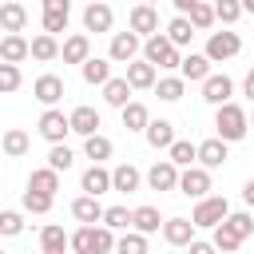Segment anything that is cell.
Segmentation results:
<instances>
[{"label":"cell","mask_w":254,"mask_h":254,"mask_svg":"<svg viewBox=\"0 0 254 254\" xmlns=\"http://www.w3.org/2000/svg\"><path fill=\"white\" fill-rule=\"evenodd\" d=\"M214 139H222V143H238V139H246V131H250V123H246V111L238 107V103H222L218 107V115H214Z\"/></svg>","instance_id":"obj_1"},{"label":"cell","mask_w":254,"mask_h":254,"mask_svg":"<svg viewBox=\"0 0 254 254\" xmlns=\"http://www.w3.org/2000/svg\"><path fill=\"white\" fill-rule=\"evenodd\" d=\"M143 60H147L151 67H179V60H183V56H179V48H175L167 36H159V32H155V36H147V40H143Z\"/></svg>","instance_id":"obj_2"},{"label":"cell","mask_w":254,"mask_h":254,"mask_svg":"<svg viewBox=\"0 0 254 254\" xmlns=\"http://www.w3.org/2000/svg\"><path fill=\"white\" fill-rule=\"evenodd\" d=\"M226 214H230V202H226L222 194H206V198H198V206H194L190 222H194V226H210V230H214Z\"/></svg>","instance_id":"obj_3"},{"label":"cell","mask_w":254,"mask_h":254,"mask_svg":"<svg viewBox=\"0 0 254 254\" xmlns=\"http://www.w3.org/2000/svg\"><path fill=\"white\" fill-rule=\"evenodd\" d=\"M242 52V40H238V32H210V40H206V60L210 64H218V60H230V56H238Z\"/></svg>","instance_id":"obj_4"},{"label":"cell","mask_w":254,"mask_h":254,"mask_svg":"<svg viewBox=\"0 0 254 254\" xmlns=\"http://www.w3.org/2000/svg\"><path fill=\"white\" fill-rule=\"evenodd\" d=\"M179 194H187V198H206V190H210V171L206 167H187V171H179V187H175Z\"/></svg>","instance_id":"obj_5"},{"label":"cell","mask_w":254,"mask_h":254,"mask_svg":"<svg viewBox=\"0 0 254 254\" xmlns=\"http://www.w3.org/2000/svg\"><path fill=\"white\" fill-rule=\"evenodd\" d=\"M139 52H143V40H139L135 32H115V36H111V48H107V56H111L115 64H131Z\"/></svg>","instance_id":"obj_6"},{"label":"cell","mask_w":254,"mask_h":254,"mask_svg":"<svg viewBox=\"0 0 254 254\" xmlns=\"http://www.w3.org/2000/svg\"><path fill=\"white\" fill-rule=\"evenodd\" d=\"M36 127H40V135H44L48 143H64V139H67V131H71L67 115H64V111H56V107H48V111L40 115V123H36Z\"/></svg>","instance_id":"obj_7"},{"label":"cell","mask_w":254,"mask_h":254,"mask_svg":"<svg viewBox=\"0 0 254 254\" xmlns=\"http://www.w3.org/2000/svg\"><path fill=\"white\" fill-rule=\"evenodd\" d=\"M127 24H131V32H135L139 40H147V36H155V32H159V12H155L151 4H135Z\"/></svg>","instance_id":"obj_8"},{"label":"cell","mask_w":254,"mask_h":254,"mask_svg":"<svg viewBox=\"0 0 254 254\" xmlns=\"http://www.w3.org/2000/svg\"><path fill=\"white\" fill-rule=\"evenodd\" d=\"M230 95H234V83H230V75H206L202 79V99L206 103H214V107H222V103H230Z\"/></svg>","instance_id":"obj_9"},{"label":"cell","mask_w":254,"mask_h":254,"mask_svg":"<svg viewBox=\"0 0 254 254\" xmlns=\"http://www.w3.org/2000/svg\"><path fill=\"white\" fill-rule=\"evenodd\" d=\"M79 190H83V194H91V198L107 194V190H111V171H107V167H99V163H91V167L83 171V179H79Z\"/></svg>","instance_id":"obj_10"},{"label":"cell","mask_w":254,"mask_h":254,"mask_svg":"<svg viewBox=\"0 0 254 254\" xmlns=\"http://www.w3.org/2000/svg\"><path fill=\"white\" fill-rule=\"evenodd\" d=\"M32 95H36V99H40L44 107H56V103L64 99V79L48 71V75H40V79L32 83Z\"/></svg>","instance_id":"obj_11"},{"label":"cell","mask_w":254,"mask_h":254,"mask_svg":"<svg viewBox=\"0 0 254 254\" xmlns=\"http://www.w3.org/2000/svg\"><path fill=\"white\" fill-rule=\"evenodd\" d=\"M147 187H151V190H175V187H179V167L167 163V159H159V163L147 171Z\"/></svg>","instance_id":"obj_12"},{"label":"cell","mask_w":254,"mask_h":254,"mask_svg":"<svg viewBox=\"0 0 254 254\" xmlns=\"http://www.w3.org/2000/svg\"><path fill=\"white\" fill-rule=\"evenodd\" d=\"M206 75H210V60H206V56H194V52H190V56L179 60V79H183V83H202Z\"/></svg>","instance_id":"obj_13"},{"label":"cell","mask_w":254,"mask_h":254,"mask_svg":"<svg viewBox=\"0 0 254 254\" xmlns=\"http://www.w3.org/2000/svg\"><path fill=\"white\" fill-rule=\"evenodd\" d=\"M111 24H115V16H111V8L103 0H95V4L83 8V28L87 32H111Z\"/></svg>","instance_id":"obj_14"},{"label":"cell","mask_w":254,"mask_h":254,"mask_svg":"<svg viewBox=\"0 0 254 254\" xmlns=\"http://www.w3.org/2000/svg\"><path fill=\"white\" fill-rule=\"evenodd\" d=\"M60 56H64V64H83V60H91V40H87V32L67 36L64 48H60Z\"/></svg>","instance_id":"obj_15"},{"label":"cell","mask_w":254,"mask_h":254,"mask_svg":"<svg viewBox=\"0 0 254 254\" xmlns=\"http://www.w3.org/2000/svg\"><path fill=\"white\" fill-rule=\"evenodd\" d=\"M67 123H71V131H75V135H83V139H87V135H99V111H95V107H87V103H83V107H75V111L67 115Z\"/></svg>","instance_id":"obj_16"},{"label":"cell","mask_w":254,"mask_h":254,"mask_svg":"<svg viewBox=\"0 0 254 254\" xmlns=\"http://www.w3.org/2000/svg\"><path fill=\"white\" fill-rule=\"evenodd\" d=\"M163 238L171 246H190L194 242V222L190 218H167L163 222Z\"/></svg>","instance_id":"obj_17"},{"label":"cell","mask_w":254,"mask_h":254,"mask_svg":"<svg viewBox=\"0 0 254 254\" xmlns=\"http://www.w3.org/2000/svg\"><path fill=\"white\" fill-rule=\"evenodd\" d=\"M123 79L131 83V91H143V87H155V79H159V75H155V67H151L147 60H131Z\"/></svg>","instance_id":"obj_18"},{"label":"cell","mask_w":254,"mask_h":254,"mask_svg":"<svg viewBox=\"0 0 254 254\" xmlns=\"http://www.w3.org/2000/svg\"><path fill=\"white\" fill-rule=\"evenodd\" d=\"M143 135H147V143H151L155 151H159V147L167 151V147L175 143V123H171V119H151V123L143 127Z\"/></svg>","instance_id":"obj_19"},{"label":"cell","mask_w":254,"mask_h":254,"mask_svg":"<svg viewBox=\"0 0 254 254\" xmlns=\"http://www.w3.org/2000/svg\"><path fill=\"white\" fill-rule=\"evenodd\" d=\"M226 159H230V151H226L222 139H206V143H198V167L214 171V167H222Z\"/></svg>","instance_id":"obj_20"},{"label":"cell","mask_w":254,"mask_h":254,"mask_svg":"<svg viewBox=\"0 0 254 254\" xmlns=\"http://www.w3.org/2000/svg\"><path fill=\"white\" fill-rule=\"evenodd\" d=\"M139 183H143V175H139V167H131V163H119V167L111 171V190H119V194L139 190Z\"/></svg>","instance_id":"obj_21"},{"label":"cell","mask_w":254,"mask_h":254,"mask_svg":"<svg viewBox=\"0 0 254 254\" xmlns=\"http://www.w3.org/2000/svg\"><path fill=\"white\" fill-rule=\"evenodd\" d=\"M71 214H75L83 226H95V222H103V202L91 198V194H79V198L71 202Z\"/></svg>","instance_id":"obj_22"},{"label":"cell","mask_w":254,"mask_h":254,"mask_svg":"<svg viewBox=\"0 0 254 254\" xmlns=\"http://www.w3.org/2000/svg\"><path fill=\"white\" fill-rule=\"evenodd\" d=\"M167 163H175V167H194L198 163V147L190 143V139H175L171 147H167Z\"/></svg>","instance_id":"obj_23"},{"label":"cell","mask_w":254,"mask_h":254,"mask_svg":"<svg viewBox=\"0 0 254 254\" xmlns=\"http://www.w3.org/2000/svg\"><path fill=\"white\" fill-rule=\"evenodd\" d=\"M79 71H83V79H87L91 87H103V83L111 79V60L91 56V60H83V64H79Z\"/></svg>","instance_id":"obj_24"},{"label":"cell","mask_w":254,"mask_h":254,"mask_svg":"<svg viewBox=\"0 0 254 254\" xmlns=\"http://www.w3.org/2000/svg\"><path fill=\"white\" fill-rule=\"evenodd\" d=\"M28 190H40V194H52V198H56V190H60V175H56L52 167H36V171L28 175Z\"/></svg>","instance_id":"obj_25"},{"label":"cell","mask_w":254,"mask_h":254,"mask_svg":"<svg viewBox=\"0 0 254 254\" xmlns=\"http://www.w3.org/2000/svg\"><path fill=\"white\" fill-rule=\"evenodd\" d=\"M64 250H67V234H64V226L48 222V226L40 230V254H64Z\"/></svg>","instance_id":"obj_26"},{"label":"cell","mask_w":254,"mask_h":254,"mask_svg":"<svg viewBox=\"0 0 254 254\" xmlns=\"http://www.w3.org/2000/svg\"><path fill=\"white\" fill-rule=\"evenodd\" d=\"M24 24H28L24 4H4V8H0V28H4L8 36H20V32H24Z\"/></svg>","instance_id":"obj_27"},{"label":"cell","mask_w":254,"mask_h":254,"mask_svg":"<svg viewBox=\"0 0 254 254\" xmlns=\"http://www.w3.org/2000/svg\"><path fill=\"white\" fill-rule=\"evenodd\" d=\"M20 60H28V40L24 36H4L0 40V64H16L20 67Z\"/></svg>","instance_id":"obj_28"},{"label":"cell","mask_w":254,"mask_h":254,"mask_svg":"<svg viewBox=\"0 0 254 254\" xmlns=\"http://www.w3.org/2000/svg\"><path fill=\"white\" fill-rule=\"evenodd\" d=\"M131 226H135L139 234H155V230H163V218H159L155 206H135V210H131Z\"/></svg>","instance_id":"obj_29"},{"label":"cell","mask_w":254,"mask_h":254,"mask_svg":"<svg viewBox=\"0 0 254 254\" xmlns=\"http://www.w3.org/2000/svg\"><path fill=\"white\" fill-rule=\"evenodd\" d=\"M28 56L32 60H40V64H48V60H56L60 56V44H56V36H48V32H40L32 44H28Z\"/></svg>","instance_id":"obj_30"},{"label":"cell","mask_w":254,"mask_h":254,"mask_svg":"<svg viewBox=\"0 0 254 254\" xmlns=\"http://www.w3.org/2000/svg\"><path fill=\"white\" fill-rule=\"evenodd\" d=\"M103 99L123 111V107L131 103V83H127V79H107V83H103Z\"/></svg>","instance_id":"obj_31"},{"label":"cell","mask_w":254,"mask_h":254,"mask_svg":"<svg viewBox=\"0 0 254 254\" xmlns=\"http://www.w3.org/2000/svg\"><path fill=\"white\" fill-rule=\"evenodd\" d=\"M183 91H187V83H183L179 75H163V79H155V95H159L163 103H175V99H183Z\"/></svg>","instance_id":"obj_32"},{"label":"cell","mask_w":254,"mask_h":254,"mask_svg":"<svg viewBox=\"0 0 254 254\" xmlns=\"http://www.w3.org/2000/svg\"><path fill=\"white\" fill-rule=\"evenodd\" d=\"M147 123H151V111H147L139 99H131V103L123 107V127H127V131H143Z\"/></svg>","instance_id":"obj_33"},{"label":"cell","mask_w":254,"mask_h":254,"mask_svg":"<svg viewBox=\"0 0 254 254\" xmlns=\"http://www.w3.org/2000/svg\"><path fill=\"white\" fill-rule=\"evenodd\" d=\"M111 151H115V147H111V139H107V135H87V139H83V155H87L91 163L111 159Z\"/></svg>","instance_id":"obj_34"},{"label":"cell","mask_w":254,"mask_h":254,"mask_svg":"<svg viewBox=\"0 0 254 254\" xmlns=\"http://www.w3.org/2000/svg\"><path fill=\"white\" fill-rule=\"evenodd\" d=\"M210 246H214V250H222V254H234V250L242 246V238H238V234H234L226 222H218V226H214V238H210Z\"/></svg>","instance_id":"obj_35"},{"label":"cell","mask_w":254,"mask_h":254,"mask_svg":"<svg viewBox=\"0 0 254 254\" xmlns=\"http://www.w3.org/2000/svg\"><path fill=\"white\" fill-rule=\"evenodd\" d=\"M190 36H194V28H190V20H187V16H175V20L167 24V40H171L175 48L190 44Z\"/></svg>","instance_id":"obj_36"},{"label":"cell","mask_w":254,"mask_h":254,"mask_svg":"<svg viewBox=\"0 0 254 254\" xmlns=\"http://www.w3.org/2000/svg\"><path fill=\"white\" fill-rule=\"evenodd\" d=\"M0 147H4V155H12V159H20V155H28V147H32V139H28L24 131H4V139H0Z\"/></svg>","instance_id":"obj_37"},{"label":"cell","mask_w":254,"mask_h":254,"mask_svg":"<svg viewBox=\"0 0 254 254\" xmlns=\"http://www.w3.org/2000/svg\"><path fill=\"white\" fill-rule=\"evenodd\" d=\"M67 246L75 254H95V226H79L75 234H67Z\"/></svg>","instance_id":"obj_38"},{"label":"cell","mask_w":254,"mask_h":254,"mask_svg":"<svg viewBox=\"0 0 254 254\" xmlns=\"http://www.w3.org/2000/svg\"><path fill=\"white\" fill-rule=\"evenodd\" d=\"M115 254H147V234L127 230L123 238H115Z\"/></svg>","instance_id":"obj_39"},{"label":"cell","mask_w":254,"mask_h":254,"mask_svg":"<svg viewBox=\"0 0 254 254\" xmlns=\"http://www.w3.org/2000/svg\"><path fill=\"white\" fill-rule=\"evenodd\" d=\"M187 20H190V28H194V32L214 28V4H202V0H198V4L190 8V16H187Z\"/></svg>","instance_id":"obj_40"},{"label":"cell","mask_w":254,"mask_h":254,"mask_svg":"<svg viewBox=\"0 0 254 254\" xmlns=\"http://www.w3.org/2000/svg\"><path fill=\"white\" fill-rule=\"evenodd\" d=\"M71 163H75L71 147H67V143H52V151H48V167H52V171L60 175V171H67Z\"/></svg>","instance_id":"obj_41"},{"label":"cell","mask_w":254,"mask_h":254,"mask_svg":"<svg viewBox=\"0 0 254 254\" xmlns=\"http://www.w3.org/2000/svg\"><path fill=\"white\" fill-rule=\"evenodd\" d=\"M103 226L107 230H127L131 226V210L127 206H103Z\"/></svg>","instance_id":"obj_42"},{"label":"cell","mask_w":254,"mask_h":254,"mask_svg":"<svg viewBox=\"0 0 254 254\" xmlns=\"http://www.w3.org/2000/svg\"><path fill=\"white\" fill-rule=\"evenodd\" d=\"M20 83H24L20 67H16V64H0V95H12V91H20Z\"/></svg>","instance_id":"obj_43"},{"label":"cell","mask_w":254,"mask_h":254,"mask_svg":"<svg viewBox=\"0 0 254 254\" xmlns=\"http://www.w3.org/2000/svg\"><path fill=\"white\" fill-rule=\"evenodd\" d=\"M20 202H24L28 214H48V210H52V194H40V190H24Z\"/></svg>","instance_id":"obj_44"},{"label":"cell","mask_w":254,"mask_h":254,"mask_svg":"<svg viewBox=\"0 0 254 254\" xmlns=\"http://www.w3.org/2000/svg\"><path fill=\"white\" fill-rule=\"evenodd\" d=\"M0 234H4V238L24 234V214H20V210H0Z\"/></svg>","instance_id":"obj_45"},{"label":"cell","mask_w":254,"mask_h":254,"mask_svg":"<svg viewBox=\"0 0 254 254\" xmlns=\"http://www.w3.org/2000/svg\"><path fill=\"white\" fill-rule=\"evenodd\" d=\"M222 222H226V226H230V230H234V234H238V238H246V234H250V230H254V218H250V214H246V210H238V214H226V218H222Z\"/></svg>","instance_id":"obj_46"},{"label":"cell","mask_w":254,"mask_h":254,"mask_svg":"<svg viewBox=\"0 0 254 254\" xmlns=\"http://www.w3.org/2000/svg\"><path fill=\"white\" fill-rule=\"evenodd\" d=\"M238 16H242V4H238V0H218V4H214V20L234 24Z\"/></svg>","instance_id":"obj_47"},{"label":"cell","mask_w":254,"mask_h":254,"mask_svg":"<svg viewBox=\"0 0 254 254\" xmlns=\"http://www.w3.org/2000/svg\"><path fill=\"white\" fill-rule=\"evenodd\" d=\"M67 16H71V12H44V32H48V36L67 32Z\"/></svg>","instance_id":"obj_48"},{"label":"cell","mask_w":254,"mask_h":254,"mask_svg":"<svg viewBox=\"0 0 254 254\" xmlns=\"http://www.w3.org/2000/svg\"><path fill=\"white\" fill-rule=\"evenodd\" d=\"M111 250H115V230L95 226V254H111Z\"/></svg>","instance_id":"obj_49"},{"label":"cell","mask_w":254,"mask_h":254,"mask_svg":"<svg viewBox=\"0 0 254 254\" xmlns=\"http://www.w3.org/2000/svg\"><path fill=\"white\" fill-rule=\"evenodd\" d=\"M187 254H218V250H214L210 242H202V238H194V242L187 246Z\"/></svg>","instance_id":"obj_50"},{"label":"cell","mask_w":254,"mask_h":254,"mask_svg":"<svg viewBox=\"0 0 254 254\" xmlns=\"http://www.w3.org/2000/svg\"><path fill=\"white\" fill-rule=\"evenodd\" d=\"M44 12H71V0H44Z\"/></svg>","instance_id":"obj_51"},{"label":"cell","mask_w":254,"mask_h":254,"mask_svg":"<svg viewBox=\"0 0 254 254\" xmlns=\"http://www.w3.org/2000/svg\"><path fill=\"white\" fill-rule=\"evenodd\" d=\"M171 4H175V12H179V16H190V8H194L198 0H171Z\"/></svg>","instance_id":"obj_52"},{"label":"cell","mask_w":254,"mask_h":254,"mask_svg":"<svg viewBox=\"0 0 254 254\" xmlns=\"http://www.w3.org/2000/svg\"><path fill=\"white\" fill-rule=\"evenodd\" d=\"M242 202L254 206V179H246V187H242Z\"/></svg>","instance_id":"obj_53"},{"label":"cell","mask_w":254,"mask_h":254,"mask_svg":"<svg viewBox=\"0 0 254 254\" xmlns=\"http://www.w3.org/2000/svg\"><path fill=\"white\" fill-rule=\"evenodd\" d=\"M242 91H246V99L254 103V67H250V75H246V83H242Z\"/></svg>","instance_id":"obj_54"},{"label":"cell","mask_w":254,"mask_h":254,"mask_svg":"<svg viewBox=\"0 0 254 254\" xmlns=\"http://www.w3.org/2000/svg\"><path fill=\"white\" fill-rule=\"evenodd\" d=\"M242 4V12H254V0H238Z\"/></svg>","instance_id":"obj_55"},{"label":"cell","mask_w":254,"mask_h":254,"mask_svg":"<svg viewBox=\"0 0 254 254\" xmlns=\"http://www.w3.org/2000/svg\"><path fill=\"white\" fill-rule=\"evenodd\" d=\"M139 4H151V8H155V4H159V0H139Z\"/></svg>","instance_id":"obj_56"},{"label":"cell","mask_w":254,"mask_h":254,"mask_svg":"<svg viewBox=\"0 0 254 254\" xmlns=\"http://www.w3.org/2000/svg\"><path fill=\"white\" fill-rule=\"evenodd\" d=\"M246 123H250V127H254V115H246Z\"/></svg>","instance_id":"obj_57"},{"label":"cell","mask_w":254,"mask_h":254,"mask_svg":"<svg viewBox=\"0 0 254 254\" xmlns=\"http://www.w3.org/2000/svg\"><path fill=\"white\" fill-rule=\"evenodd\" d=\"M8 4H20V0H8Z\"/></svg>","instance_id":"obj_58"},{"label":"cell","mask_w":254,"mask_h":254,"mask_svg":"<svg viewBox=\"0 0 254 254\" xmlns=\"http://www.w3.org/2000/svg\"><path fill=\"white\" fill-rule=\"evenodd\" d=\"M87 4H95V0H87Z\"/></svg>","instance_id":"obj_59"},{"label":"cell","mask_w":254,"mask_h":254,"mask_svg":"<svg viewBox=\"0 0 254 254\" xmlns=\"http://www.w3.org/2000/svg\"><path fill=\"white\" fill-rule=\"evenodd\" d=\"M0 254H4V250H0Z\"/></svg>","instance_id":"obj_60"}]
</instances>
